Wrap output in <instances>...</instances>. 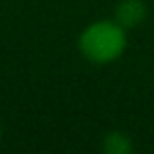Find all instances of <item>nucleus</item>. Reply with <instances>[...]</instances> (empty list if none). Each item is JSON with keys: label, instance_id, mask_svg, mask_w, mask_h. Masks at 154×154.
I'll list each match as a JSON object with an SVG mask.
<instances>
[{"label": "nucleus", "instance_id": "3", "mask_svg": "<svg viewBox=\"0 0 154 154\" xmlns=\"http://www.w3.org/2000/svg\"><path fill=\"white\" fill-rule=\"evenodd\" d=\"M103 150L109 154H129L133 150L131 139L123 133H109L103 139Z\"/></svg>", "mask_w": 154, "mask_h": 154}, {"label": "nucleus", "instance_id": "4", "mask_svg": "<svg viewBox=\"0 0 154 154\" xmlns=\"http://www.w3.org/2000/svg\"><path fill=\"white\" fill-rule=\"evenodd\" d=\"M0 139H2V123H0Z\"/></svg>", "mask_w": 154, "mask_h": 154}, {"label": "nucleus", "instance_id": "2", "mask_svg": "<svg viewBox=\"0 0 154 154\" xmlns=\"http://www.w3.org/2000/svg\"><path fill=\"white\" fill-rule=\"evenodd\" d=\"M146 16V6L140 0H121L115 10V22H119L125 29L139 26Z\"/></svg>", "mask_w": 154, "mask_h": 154}, {"label": "nucleus", "instance_id": "1", "mask_svg": "<svg viewBox=\"0 0 154 154\" xmlns=\"http://www.w3.org/2000/svg\"><path fill=\"white\" fill-rule=\"evenodd\" d=\"M82 55L94 64H107L117 60L127 47L125 27L119 22L100 20L82 31L78 39Z\"/></svg>", "mask_w": 154, "mask_h": 154}]
</instances>
